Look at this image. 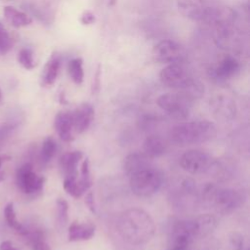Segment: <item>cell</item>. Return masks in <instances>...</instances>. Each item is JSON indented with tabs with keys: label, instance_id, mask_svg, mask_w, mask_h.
<instances>
[{
	"label": "cell",
	"instance_id": "cell-5",
	"mask_svg": "<svg viewBox=\"0 0 250 250\" xmlns=\"http://www.w3.org/2000/svg\"><path fill=\"white\" fill-rule=\"evenodd\" d=\"M203 194L204 198L221 213H230L240 207L244 201V195L234 188H218L209 186Z\"/></svg>",
	"mask_w": 250,
	"mask_h": 250
},
{
	"label": "cell",
	"instance_id": "cell-4",
	"mask_svg": "<svg viewBox=\"0 0 250 250\" xmlns=\"http://www.w3.org/2000/svg\"><path fill=\"white\" fill-rule=\"evenodd\" d=\"M162 174L154 167L149 166L130 175V188L134 194L146 197L154 194L162 186Z\"/></svg>",
	"mask_w": 250,
	"mask_h": 250
},
{
	"label": "cell",
	"instance_id": "cell-20",
	"mask_svg": "<svg viewBox=\"0 0 250 250\" xmlns=\"http://www.w3.org/2000/svg\"><path fill=\"white\" fill-rule=\"evenodd\" d=\"M61 63H62L61 55L57 52H54L49 58L43 69L42 84L44 86H50L56 81L58 74L60 72Z\"/></svg>",
	"mask_w": 250,
	"mask_h": 250
},
{
	"label": "cell",
	"instance_id": "cell-26",
	"mask_svg": "<svg viewBox=\"0 0 250 250\" xmlns=\"http://www.w3.org/2000/svg\"><path fill=\"white\" fill-rule=\"evenodd\" d=\"M57 225L60 229H63L68 220V203L63 198L57 200Z\"/></svg>",
	"mask_w": 250,
	"mask_h": 250
},
{
	"label": "cell",
	"instance_id": "cell-32",
	"mask_svg": "<svg viewBox=\"0 0 250 250\" xmlns=\"http://www.w3.org/2000/svg\"><path fill=\"white\" fill-rule=\"evenodd\" d=\"M15 128H16V125L13 123L5 124L0 127V145L3 143V141H5L10 136V134L15 130Z\"/></svg>",
	"mask_w": 250,
	"mask_h": 250
},
{
	"label": "cell",
	"instance_id": "cell-7",
	"mask_svg": "<svg viewBox=\"0 0 250 250\" xmlns=\"http://www.w3.org/2000/svg\"><path fill=\"white\" fill-rule=\"evenodd\" d=\"M213 157L200 149H189L180 158L181 167L189 174L200 175L209 172L214 166Z\"/></svg>",
	"mask_w": 250,
	"mask_h": 250
},
{
	"label": "cell",
	"instance_id": "cell-19",
	"mask_svg": "<svg viewBox=\"0 0 250 250\" xmlns=\"http://www.w3.org/2000/svg\"><path fill=\"white\" fill-rule=\"evenodd\" d=\"M143 149V152L152 159L161 156L166 152L167 144L162 137L157 135H150L144 141Z\"/></svg>",
	"mask_w": 250,
	"mask_h": 250
},
{
	"label": "cell",
	"instance_id": "cell-28",
	"mask_svg": "<svg viewBox=\"0 0 250 250\" xmlns=\"http://www.w3.org/2000/svg\"><path fill=\"white\" fill-rule=\"evenodd\" d=\"M18 61L25 69H33L36 65L33 53L29 48L21 49L18 54Z\"/></svg>",
	"mask_w": 250,
	"mask_h": 250
},
{
	"label": "cell",
	"instance_id": "cell-30",
	"mask_svg": "<svg viewBox=\"0 0 250 250\" xmlns=\"http://www.w3.org/2000/svg\"><path fill=\"white\" fill-rule=\"evenodd\" d=\"M25 9L34 17H36L39 21H41L42 22H48L49 21V17L46 15V13L39 7L33 5V4H25Z\"/></svg>",
	"mask_w": 250,
	"mask_h": 250
},
{
	"label": "cell",
	"instance_id": "cell-39",
	"mask_svg": "<svg viewBox=\"0 0 250 250\" xmlns=\"http://www.w3.org/2000/svg\"><path fill=\"white\" fill-rule=\"evenodd\" d=\"M2 162H3V158L0 156V167H1V165H2ZM3 180H4V173L0 170V182L3 181Z\"/></svg>",
	"mask_w": 250,
	"mask_h": 250
},
{
	"label": "cell",
	"instance_id": "cell-37",
	"mask_svg": "<svg viewBox=\"0 0 250 250\" xmlns=\"http://www.w3.org/2000/svg\"><path fill=\"white\" fill-rule=\"evenodd\" d=\"M0 250H17V249L13 246L12 242L6 240L0 244Z\"/></svg>",
	"mask_w": 250,
	"mask_h": 250
},
{
	"label": "cell",
	"instance_id": "cell-1",
	"mask_svg": "<svg viewBox=\"0 0 250 250\" xmlns=\"http://www.w3.org/2000/svg\"><path fill=\"white\" fill-rule=\"evenodd\" d=\"M116 228L119 235L132 245H141L151 240L155 225L150 215L140 208H129L120 213Z\"/></svg>",
	"mask_w": 250,
	"mask_h": 250
},
{
	"label": "cell",
	"instance_id": "cell-36",
	"mask_svg": "<svg viewBox=\"0 0 250 250\" xmlns=\"http://www.w3.org/2000/svg\"><path fill=\"white\" fill-rule=\"evenodd\" d=\"M100 76H101V65H98V68L96 70V73L94 75V81H93V91L98 90L100 86Z\"/></svg>",
	"mask_w": 250,
	"mask_h": 250
},
{
	"label": "cell",
	"instance_id": "cell-40",
	"mask_svg": "<svg viewBox=\"0 0 250 250\" xmlns=\"http://www.w3.org/2000/svg\"><path fill=\"white\" fill-rule=\"evenodd\" d=\"M117 0H108V5L109 6H113L115 3H116Z\"/></svg>",
	"mask_w": 250,
	"mask_h": 250
},
{
	"label": "cell",
	"instance_id": "cell-41",
	"mask_svg": "<svg viewBox=\"0 0 250 250\" xmlns=\"http://www.w3.org/2000/svg\"><path fill=\"white\" fill-rule=\"evenodd\" d=\"M1 98H2V92H1V90H0V101H1Z\"/></svg>",
	"mask_w": 250,
	"mask_h": 250
},
{
	"label": "cell",
	"instance_id": "cell-24",
	"mask_svg": "<svg viewBox=\"0 0 250 250\" xmlns=\"http://www.w3.org/2000/svg\"><path fill=\"white\" fill-rule=\"evenodd\" d=\"M68 73L76 85L82 84L84 80V69L83 60L81 58H74L68 62Z\"/></svg>",
	"mask_w": 250,
	"mask_h": 250
},
{
	"label": "cell",
	"instance_id": "cell-25",
	"mask_svg": "<svg viewBox=\"0 0 250 250\" xmlns=\"http://www.w3.org/2000/svg\"><path fill=\"white\" fill-rule=\"evenodd\" d=\"M4 216L7 224L21 234H27V229L17 220L13 203H8L4 208Z\"/></svg>",
	"mask_w": 250,
	"mask_h": 250
},
{
	"label": "cell",
	"instance_id": "cell-35",
	"mask_svg": "<svg viewBox=\"0 0 250 250\" xmlns=\"http://www.w3.org/2000/svg\"><path fill=\"white\" fill-rule=\"evenodd\" d=\"M94 194L93 192H88L86 194V197H85V203L87 205V207L89 208V210L92 212V213H96V205H95V200H94Z\"/></svg>",
	"mask_w": 250,
	"mask_h": 250
},
{
	"label": "cell",
	"instance_id": "cell-9",
	"mask_svg": "<svg viewBox=\"0 0 250 250\" xmlns=\"http://www.w3.org/2000/svg\"><path fill=\"white\" fill-rule=\"evenodd\" d=\"M16 182L21 191L25 194H34L43 189L45 179L33 171L30 163H25L18 169Z\"/></svg>",
	"mask_w": 250,
	"mask_h": 250
},
{
	"label": "cell",
	"instance_id": "cell-38",
	"mask_svg": "<svg viewBox=\"0 0 250 250\" xmlns=\"http://www.w3.org/2000/svg\"><path fill=\"white\" fill-rule=\"evenodd\" d=\"M188 247L182 246V245H170V247L167 250H188Z\"/></svg>",
	"mask_w": 250,
	"mask_h": 250
},
{
	"label": "cell",
	"instance_id": "cell-18",
	"mask_svg": "<svg viewBox=\"0 0 250 250\" xmlns=\"http://www.w3.org/2000/svg\"><path fill=\"white\" fill-rule=\"evenodd\" d=\"M195 238L209 235L217 228V219L211 214H203L192 220Z\"/></svg>",
	"mask_w": 250,
	"mask_h": 250
},
{
	"label": "cell",
	"instance_id": "cell-13",
	"mask_svg": "<svg viewBox=\"0 0 250 250\" xmlns=\"http://www.w3.org/2000/svg\"><path fill=\"white\" fill-rule=\"evenodd\" d=\"M94 108L90 104H82L71 111L75 133H83L91 125L94 119Z\"/></svg>",
	"mask_w": 250,
	"mask_h": 250
},
{
	"label": "cell",
	"instance_id": "cell-33",
	"mask_svg": "<svg viewBox=\"0 0 250 250\" xmlns=\"http://www.w3.org/2000/svg\"><path fill=\"white\" fill-rule=\"evenodd\" d=\"M230 243L233 250H242L243 247V238L240 234L234 233L230 238Z\"/></svg>",
	"mask_w": 250,
	"mask_h": 250
},
{
	"label": "cell",
	"instance_id": "cell-16",
	"mask_svg": "<svg viewBox=\"0 0 250 250\" xmlns=\"http://www.w3.org/2000/svg\"><path fill=\"white\" fill-rule=\"evenodd\" d=\"M149 166H151V158H149L144 152L130 153L124 158L123 161V169L129 176Z\"/></svg>",
	"mask_w": 250,
	"mask_h": 250
},
{
	"label": "cell",
	"instance_id": "cell-15",
	"mask_svg": "<svg viewBox=\"0 0 250 250\" xmlns=\"http://www.w3.org/2000/svg\"><path fill=\"white\" fill-rule=\"evenodd\" d=\"M83 158L80 150H72L63 153L60 158V168L64 177L78 176V164Z\"/></svg>",
	"mask_w": 250,
	"mask_h": 250
},
{
	"label": "cell",
	"instance_id": "cell-12",
	"mask_svg": "<svg viewBox=\"0 0 250 250\" xmlns=\"http://www.w3.org/2000/svg\"><path fill=\"white\" fill-rule=\"evenodd\" d=\"M195 238L192 220L177 221L170 230L171 245H182L188 247Z\"/></svg>",
	"mask_w": 250,
	"mask_h": 250
},
{
	"label": "cell",
	"instance_id": "cell-21",
	"mask_svg": "<svg viewBox=\"0 0 250 250\" xmlns=\"http://www.w3.org/2000/svg\"><path fill=\"white\" fill-rule=\"evenodd\" d=\"M3 14L6 21L15 27L26 26L30 24L32 21V19L28 14L21 10H18L12 6L4 7Z\"/></svg>",
	"mask_w": 250,
	"mask_h": 250
},
{
	"label": "cell",
	"instance_id": "cell-6",
	"mask_svg": "<svg viewBox=\"0 0 250 250\" xmlns=\"http://www.w3.org/2000/svg\"><path fill=\"white\" fill-rule=\"evenodd\" d=\"M156 103L161 109L173 118L184 120L189 114L192 100L180 92H176L160 95L157 98Z\"/></svg>",
	"mask_w": 250,
	"mask_h": 250
},
{
	"label": "cell",
	"instance_id": "cell-10",
	"mask_svg": "<svg viewBox=\"0 0 250 250\" xmlns=\"http://www.w3.org/2000/svg\"><path fill=\"white\" fill-rule=\"evenodd\" d=\"M92 186V179L89 168L88 158L84 159L81 168L80 176L75 177H64L63 188L72 197L79 198L83 193H85Z\"/></svg>",
	"mask_w": 250,
	"mask_h": 250
},
{
	"label": "cell",
	"instance_id": "cell-29",
	"mask_svg": "<svg viewBox=\"0 0 250 250\" xmlns=\"http://www.w3.org/2000/svg\"><path fill=\"white\" fill-rule=\"evenodd\" d=\"M13 46V40L5 28V26L0 22V55L7 54Z\"/></svg>",
	"mask_w": 250,
	"mask_h": 250
},
{
	"label": "cell",
	"instance_id": "cell-31",
	"mask_svg": "<svg viewBox=\"0 0 250 250\" xmlns=\"http://www.w3.org/2000/svg\"><path fill=\"white\" fill-rule=\"evenodd\" d=\"M32 249L33 250H51L49 245L44 241L42 234H38L32 238Z\"/></svg>",
	"mask_w": 250,
	"mask_h": 250
},
{
	"label": "cell",
	"instance_id": "cell-3",
	"mask_svg": "<svg viewBox=\"0 0 250 250\" xmlns=\"http://www.w3.org/2000/svg\"><path fill=\"white\" fill-rule=\"evenodd\" d=\"M216 135L215 124L208 120L182 122L175 125L170 132L173 142L180 146L203 144L214 139Z\"/></svg>",
	"mask_w": 250,
	"mask_h": 250
},
{
	"label": "cell",
	"instance_id": "cell-27",
	"mask_svg": "<svg viewBox=\"0 0 250 250\" xmlns=\"http://www.w3.org/2000/svg\"><path fill=\"white\" fill-rule=\"evenodd\" d=\"M57 150V145L56 142L54 141L53 138L48 137L43 141L42 144V147H41V153H40V157L42 162L44 163H48L55 155Z\"/></svg>",
	"mask_w": 250,
	"mask_h": 250
},
{
	"label": "cell",
	"instance_id": "cell-2",
	"mask_svg": "<svg viewBox=\"0 0 250 250\" xmlns=\"http://www.w3.org/2000/svg\"><path fill=\"white\" fill-rule=\"evenodd\" d=\"M159 78L165 86L177 90L192 101L204 93L203 84L192 77L182 62L167 64L161 69Z\"/></svg>",
	"mask_w": 250,
	"mask_h": 250
},
{
	"label": "cell",
	"instance_id": "cell-14",
	"mask_svg": "<svg viewBox=\"0 0 250 250\" xmlns=\"http://www.w3.org/2000/svg\"><path fill=\"white\" fill-rule=\"evenodd\" d=\"M54 126L59 137L64 142H71L74 139V126L71 111L59 112L54 121Z\"/></svg>",
	"mask_w": 250,
	"mask_h": 250
},
{
	"label": "cell",
	"instance_id": "cell-8",
	"mask_svg": "<svg viewBox=\"0 0 250 250\" xmlns=\"http://www.w3.org/2000/svg\"><path fill=\"white\" fill-rule=\"evenodd\" d=\"M152 55L157 62L170 64L183 62L186 57V52L183 46L178 42L164 39L159 41L153 47Z\"/></svg>",
	"mask_w": 250,
	"mask_h": 250
},
{
	"label": "cell",
	"instance_id": "cell-11",
	"mask_svg": "<svg viewBox=\"0 0 250 250\" xmlns=\"http://www.w3.org/2000/svg\"><path fill=\"white\" fill-rule=\"evenodd\" d=\"M180 12L193 21H203L210 18L212 8L208 0H178Z\"/></svg>",
	"mask_w": 250,
	"mask_h": 250
},
{
	"label": "cell",
	"instance_id": "cell-17",
	"mask_svg": "<svg viewBox=\"0 0 250 250\" xmlns=\"http://www.w3.org/2000/svg\"><path fill=\"white\" fill-rule=\"evenodd\" d=\"M96 227L90 223L73 222L68 227L67 238L69 241H85L91 239L95 234Z\"/></svg>",
	"mask_w": 250,
	"mask_h": 250
},
{
	"label": "cell",
	"instance_id": "cell-22",
	"mask_svg": "<svg viewBox=\"0 0 250 250\" xmlns=\"http://www.w3.org/2000/svg\"><path fill=\"white\" fill-rule=\"evenodd\" d=\"M239 70V62L232 57H226L215 70V75L219 79H228Z\"/></svg>",
	"mask_w": 250,
	"mask_h": 250
},
{
	"label": "cell",
	"instance_id": "cell-34",
	"mask_svg": "<svg viewBox=\"0 0 250 250\" xmlns=\"http://www.w3.org/2000/svg\"><path fill=\"white\" fill-rule=\"evenodd\" d=\"M96 20V17L95 15L90 12V11H85L82 15H81V18H80V21L82 24H85V25H88V24H92Z\"/></svg>",
	"mask_w": 250,
	"mask_h": 250
},
{
	"label": "cell",
	"instance_id": "cell-42",
	"mask_svg": "<svg viewBox=\"0 0 250 250\" xmlns=\"http://www.w3.org/2000/svg\"><path fill=\"white\" fill-rule=\"evenodd\" d=\"M2 1H11V0H2Z\"/></svg>",
	"mask_w": 250,
	"mask_h": 250
},
{
	"label": "cell",
	"instance_id": "cell-23",
	"mask_svg": "<svg viewBox=\"0 0 250 250\" xmlns=\"http://www.w3.org/2000/svg\"><path fill=\"white\" fill-rule=\"evenodd\" d=\"M212 107L215 114L223 120L231 119L235 115V106L233 103L227 99H218L213 103Z\"/></svg>",
	"mask_w": 250,
	"mask_h": 250
}]
</instances>
